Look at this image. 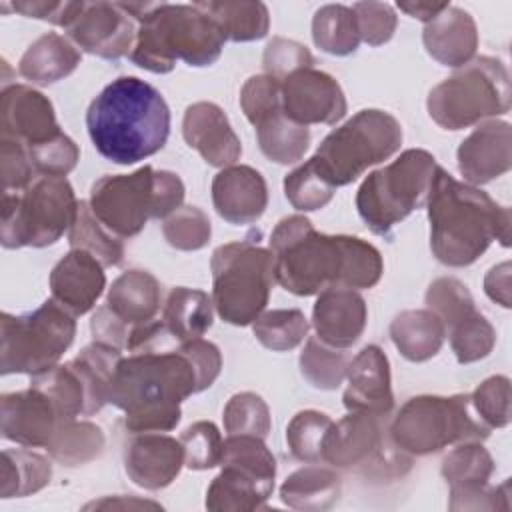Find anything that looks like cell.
Masks as SVG:
<instances>
[{
  "label": "cell",
  "mask_w": 512,
  "mask_h": 512,
  "mask_svg": "<svg viewBox=\"0 0 512 512\" xmlns=\"http://www.w3.org/2000/svg\"><path fill=\"white\" fill-rule=\"evenodd\" d=\"M274 280L296 296H314L330 286L374 288L384 272L380 250L358 236L324 234L302 214L282 218L270 248Z\"/></svg>",
  "instance_id": "6da1fadb"
},
{
  "label": "cell",
  "mask_w": 512,
  "mask_h": 512,
  "mask_svg": "<svg viewBox=\"0 0 512 512\" xmlns=\"http://www.w3.org/2000/svg\"><path fill=\"white\" fill-rule=\"evenodd\" d=\"M424 206L430 222V250L444 266L474 264L494 240L504 248L510 246V208L500 206L478 186L456 180L442 166L434 170Z\"/></svg>",
  "instance_id": "7a4b0ae2"
},
{
  "label": "cell",
  "mask_w": 512,
  "mask_h": 512,
  "mask_svg": "<svg viewBox=\"0 0 512 512\" xmlns=\"http://www.w3.org/2000/svg\"><path fill=\"white\" fill-rule=\"evenodd\" d=\"M198 394V378L190 358L176 346L128 352L118 362L110 400L124 412L132 434L170 432L182 418L180 404Z\"/></svg>",
  "instance_id": "3957f363"
},
{
  "label": "cell",
  "mask_w": 512,
  "mask_h": 512,
  "mask_svg": "<svg viewBox=\"0 0 512 512\" xmlns=\"http://www.w3.org/2000/svg\"><path fill=\"white\" fill-rule=\"evenodd\" d=\"M86 128L100 156L128 166L164 148L170 136V108L146 80L118 76L90 102Z\"/></svg>",
  "instance_id": "277c9868"
},
{
  "label": "cell",
  "mask_w": 512,
  "mask_h": 512,
  "mask_svg": "<svg viewBox=\"0 0 512 512\" xmlns=\"http://www.w3.org/2000/svg\"><path fill=\"white\" fill-rule=\"evenodd\" d=\"M224 42L218 24L196 4L148 2L130 60L154 74L172 72L176 60L200 68L220 58Z\"/></svg>",
  "instance_id": "5b68a950"
},
{
  "label": "cell",
  "mask_w": 512,
  "mask_h": 512,
  "mask_svg": "<svg viewBox=\"0 0 512 512\" xmlns=\"http://www.w3.org/2000/svg\"><path fill=\"white\" fill-rule=\"evenodd\" d=\"M184 182L176 172L142 166L130 174H106L90 188L94 216L118 238L140 234L150 218L164 220L184 202Z\"/></svg>",
  "instance_id": "8992f818"
},
{
  "label": "cell",
  "mask_w": 512,
  "mask_h": 512,
  "mask_svg": "<svg viewBox=\"0 0 512 512\" xmlns=\"http://www.w3.org/2000/svg\"><path fill=\"white\" fill-rule=\"evenodd\" d=\"M386 432L408 456H428L452 444L484 442L490 436L470 394L414 396L402 404Z\"/></svg>",
  "instance_id": "52a82bcc"
},
{
  "label": "cell",
  "mask_w": 512,
  "mask_h": 512,
  "mask_svg": "<svg viewBox=\"0 0 512 512\" xmlns=\"http://www.w3.org/2000/svg\"><path fill=\"white\" fill-rule=\"evenodd\" d=\"M510 74L502 60L474 56L452 76L436 84L426 108L444 130H464L510 110Z\"/></svg>",
  "instance_id": "ba28073f"
},
{
  "label": "cell",
  "mask_w": 512,
  "mask_h": 512,
  "mask_svg": "<svg viewBox=\"0 0 512 512\" xmlns=\"http://www.w3.org/2000/svg\"><path fill=\"white\" fill-rule=\"evenodd\" d=\"M212 304L232 326L252 324L270 300L274 280L272 252L248 238L218 246L210 258Z\"/></svg>",
  "instance_id": "9c48e42d"
},
{
  "label": "cell",
  "mask_w": 512,
  "mask_h": 512,
  "mask_svg": "<svg viewBox=\"0 0 512 512\" xmlns=\"http://www.w3.org/2000/svg\"><path fill=\"white\" fill-rule=\"evenodd\" d=\"M80 200L66 176H38L22 192H2L4 248H46L70 230Z\"/></svg>",
  "instance_id": "30bf717a"
},
{
  "label": "cell",
  "mask_w": 512,
  "mask_h": 512,
  "mask_svg": "<svg viewBox=\"0 0 512 512\" xmlns=\"http://www.w3.org/2000/svg\"><path fill=\"white\" fill-rule=\"evenodd\" d=\"M400 144V122L386 110L366 108L326 134L312 160L324 178L338 188L352 184L370 166L394 156Z\"/></svg>",
  "instance_id": "8fae6325"
},
{
  "label": "cell",
  "mask_w": 512,
  "mask_h": 512,
  "mask_svg": "<svg viewBox=\"0 0 512 512\" xmlns=\"http://www.w3.org/2000/svg\"><path fill=\"white\" fill-rule=\"evenodd\" d=\"M436 166L428 150L410 148L370 172L356 192V210L366 226L378 236H390L396 224L426 204Z\"/></svg>",
  "instance_id": "7c38bea8"
},
{
  "label": "cell",
  "mask_w": 512,
  "mask_h": 512,
  "mask_svg": "<svg viewBox=\"0 0 512 512\" xmlns=\"http://www.w3.org/2000/svg\"><path fill=\"white\" fill-rule=\"evenodd\" d=\"M76 316L54 298L26 314L0 316V374L36 376L58 364L76 336Z\"/></svg>",
  "instance_id": "4fadbf2b"
},
{
  "label": "cell",
  "mask_w": 512,
  "mask_h": 512,
  "mask_svg": "<svg viewBox=\"0 0 512 512\" xmlns=\"http://www.w3.org/2000/svg\"><path fill=\"white\" fill-rule=\"evenodd\" d=\"M382 418L370 412H348L334 422L324 444L322 462L380 480L404 476L412 464L410 456L384 434Z\"/></svg>",
  "instance_id": "5bb4252c"
},
{
  "label": "cell",
  "mask_w": 512,
  "mask_h": 512,
  "mask_svg": "<svg viewBox=\"0 0 512 512\" xmlns=\"http://www.w3.org/2000/svg\"><path fill=\"white\" fill-rule=\"evenodd\" d=\"M494 460L482 442H462L452 448L440 466L450 486L448 508L458 510H510V482L490 486Z\"/></svg>",
  "instance_id": "9a60e30c"
},
{
  "label": "cell",
  "mask_w": 512,
  "mask_h": 512,
  "mask_svg": "<svg viewBox=\"0 0 512 512\" xmlns=\"http://www.w3.org/2000/svg\"><path fill=\"white\" fill-rule=\"evenodd\" d=\"M282 112L300 126L336 124L346 116V96L342 86L328 72L302 68L280 82Z\"/></svg>",
  "instance_id": "2e32d148"
},
{
  "label": "cell",
  "mask_w": 512,
  "mask_h": 512,
  "mask_svg": "<svg viewBox=\"0 0 512 512\" xmlns=\"http://www.w3.org/2000/svg\"><path fill=\"white\" fill-rule=\"evenodd\" d=\"M66 32L84 52L116 62L130 56L138 22L124 10L122 2H86L82 14Z\"/></svg>",
  "instance_id": "e0dca14e"
},
{
  "label": "cell",
  "mask_w": 512,
  "mask_h": 512,
  "mask_svg": "<svg viewBox=\"0 0 512 512\" xmlns=\"http://www.w3.org/2000/svg\"><path fill=\"white\" fill-rule=\"evenodd\" d=\"M458 170L466 184L482 186L512 166V126L506 120L480 122L458 146Z\"/></svg>",
  "instance_id": "ac0fdd59"
},
{
  "label": "cell",
  "mask_w": 512,
  "mask_h": 512,
  "mask_svg": "<svg viewBox=\"0 0 512 512\" xmlns=\"http://www.w3.org/2000/svg\"><path fill=\"white\" fill-rule=\"evenodd\" d=\"M60 420L50 398L38 388L0 396V430L10 442L26 448H46Z\"/></svg>",
  "instance_id": "d6986e66"
},
{
  "label": "cell",
  "mask_w": 512,
  "mask_h": 512,
  "mask_svg": "<svg viewBox=\"0 0 512 512\" xmlns=\"http://www.w3.org/2000/svg\"><path fill=\"white\" fill-rule=\"evenodd\" d=\"M0 120L2 136L18 140L26 148L42 144L62 132L48 96L26 84H8L2 88Z\"/></svg>",
  "instance_id": "ffe728a7"
},
{
  "label": "cell",
  "mask_w": 512,
  "mask_h": 512,
  "mask_svg": "<svg viewBox=\"0 0 512 512\" xmlns=\"http://www.w3.org/2000/svg\"><path fill=\"white\" fill-rule=\"evenodd\" d=\"M184 466L180 440L162 432H140L124 448V470L144 490L170 486Z\"/></svg>",
  "instance_id": "44dd1931"
},
{
  "label": "cell",
  "mask_w": 512,
  "mask_h": 512,
  "mask_svg": "<svg viewBox=\"0 0 512 512\" xmlns=\"http://www.w3.org/2000/svg\"><path fill=\"white\" fill-rule=\"evenodd\" d=\"M342 404L348 412L386 416L394 406L390 362L376 344L364 346L348 364Z\"/></svg>",
  "instance_id": "7402d4cb"
},
{
  "label": "cell",
  "mask_w": 512,
  "mask_h": 512,
  "mask_svg": "<svg viewBox=\"0 0 512 512\" xmlns=\"http://www.w3.org/2000/svg\"><path fill=\"white\" fill-rule=\"evenodd\" d=\"M182 136L202 160L214 168L236 164L242 154L240 138L230 126L224 110L214 102H194L182 118Z\"/></svg>",
  "instance_id": "603a6c76"
},
{
  "label": "cell",
  "mask_w": 512,
  "mask_h": 512,
  "mask_svg": "<svg viewBox=\"0 0 512 512\" xmlns=\"http://www.w3.org/2000/svg\"><path fill=\"white\" fill-rule=\"evenodd\" d=\"M212 204L218 216L234 226L254 224L268 206L266 180L252 166H226L212 180Z\"/></svg>",
  "instance_id": "cb8c5ba5"
},
{
  "label": "cell",
  "mask_w": 512,
  "mask_h": 512,
  "mask_svg": "<svg viewBox=\"0 0 512 512\" xmlns=\"http://www.w3.org/2000/svg\"><path fill=\"white\" fill-rule=\"evenodd\" d=\"M366 320V300L352 288L330 286L318 294L312 308L316 338L338 350H346L358 342L366 328Z\"/></svg>",
  "instance_id": "d4e9b609"
},
{
  "label": "cell",
  "mask_w": 512,
  "mask_h": 512,
  "mask_svg": "<svg viewBox=\"0 0 512 512\" xmlns=\"http://www.w3.org/2000/svg\"><path fill=\"white\" fill-rule=\"evenodd\" d=\"M52 298L70 314L90 312L106 288L104 266L84 250H72L50 272Z\"/></svg>",
  "instance_id": "484cf974"
},
{
  "label": "cell",
  "mask_w": 512,
  "mask_h": 512,
  "mask_svg": "<svg viewBox=\"0 0 512 512\" xmlns=\"http://www.w3.org/2000/svg\"><path fill=\"white\" fill-rule=\"evenodd\" d=\"M422 42L426 52L442 66L460 68L476 56L478 28L470 12L448 6L434 20L424 24Z\"/></svg>",
  "instance_id": "4316f807"
},
{
  "label": "cell",
  "mask_w": 512,
  "mask_h": 512,
  "mask_svg": "<svg viewBox=\"0 0 512 512\" xmlns=\"http://www.w3.org/2000/svg\"><path fill=\"white\" fill-rule=\"evenodd\" d=\"M82 60L78 46L58 32L36 38L18 62V74L36 86H50L70 76Z\"/></svg>",
  "instance_id": "83f0119b"
},
{
  "label": "cell",
  "mask_w": 512,
  "mask_h": 512,
  "mask_svg": "<svg viewBox=\"0 0 512 512\" xmlns=\"http://www.w3.org/2000/svg\"><path fill=\"white\" fill-rule=\"evenodd\" d=\"M160 282L148 270L122 272L106 294V306L130 328L148 324L160 310Z\"/></svg>",
  "instance_id": "f1b7e54d"
},
{
  "label": "cell",
  "mask_w": 512,
  "mask_h": 512,
  "mask_svg": "<svg viewBox=\"0 0 512 512\" xmlns=\"http://www.w3.org/2000/svg\"><path fill=\"white\" fill-rule=\"evenodd\" d=\"M122 356V350L94 340L68 362L84 386L82 416H90L108 404L112 380Z\"/></svg>",
  "instance_id": "f546056e"
},
{
  "label": "cell",
  "mask_w": 512,
  "mask_h": 512,
  "mask_svg": "<svg viewBox=\"0 0 512 512\" xmlns=\"http://www.w3.org/2000/svg\"><path fill=\"white\" fill-rule=\"evenodd\" d=\"M342 492V480L336 470L308 464L294 470L280 486V500L304 512H322L332 508Z\"/></svg>",
  "instance_id": "4dcf8cb0"
},
{
  "label": "cell",
  "mask_w": 512,
  "mask_h": 512,
  "mask_svg": "<svg viewBox=\"0 0 512 512\" xmlns=\"http://www.w3.org/2000/svg\"><path fill=\"white\" fill-rule=\"evenodd\" d=\"M390 338L396 350L410 362L434 358L446 338L444 324L428 308L404 310L390 322Z\"/></svg>",
  "instance_id": "1f68e13d"
},
{
  "label": "cell",
  "mask_w": 512,
  "mask_h": 512,
  "mask_svg": "<svg viewBox=\"0 0 512 512\" xmlns=\"http://www.w3.org/2000/svg\"><path fill=\"white\" fill-rule=\"evenodd\" d=\"M274 488L260 482L252 474L222 464L220 474L210 482L206 490L204 506L212 512H252L264 508Z\"/></svg>",
  "instance_id": "d6a6232c"
},
{
  "label": "cell",
  "mask_w": 512,
  "mask_h": 512,
  "mask_svg": "<svg viewBox=\"0 0 512 512\" xmlns=\"http://www.w3.org/2000/svg\"><path fill=\"white\" fill-rule=\"evenodd\" d=\"M160 320L176 342L202 338L214 322L212 296L204 290L176 286L166 296Z\"/></svg>",
  "instance_id": "836d02e7"
},
{
  "label": "cell",
  "mask_w": 512,
  "mask_h": 512,
  "mask_svg": "<svg viewBox=\"0 0 512 512\" xmlns=\"http://www.w3.org/2000/svg\"><path fill=\"white\" fill-rule=\"evenodd\" d=\"M222 30L230 42L260 40L270 30V14L264 2L246 0H208L194 2Z\"/></svg>",
  "instance_id": "e575fe53"
},
{
  "label": "cell",
  "mask_w": 512,
  "mask_h": 512,
  "mask_svg": "<svg viewBox=\"0 0 512 512\" xmlns=\"http://www.w3.org/2000/svg\"><path fill=\"white\" fill-rule=\"evenodd\" d=\"M52 478V464L46 456L24 448L2 450L0 496L22 498L40 492Z\"/></svg>",
  "instance_id": "d590c367"
},
{
  "label": "cell",
  "mask_w": 512,
  "mask_h": 512,
  "mask_svg": "<svg viewBox=\"0 0 512 512\" xmlns=\"http://www.w3.org/2000/svg\"><path fill=\"white\" fill-rule=\"evenodd\" d=\"M106 438L100 426L90 420H66L60 422L52 440L48 442V454L62 466H84L96 460L104 450Z\"/></svg>",
  "instance_id": "8d00e7d4"
},
{
  "label": "cell",
  "mask_w": 512,
  "mask_h": 512,
  "mask_svg": "<svg viewBox=\"0 0 512 512\" xmlns=\"http://www.w3.org/2000/svg\"><path fill=\"white\" fill-rule=\"evenodd\" d=\"M254 128L260 152L276 164H296L310 146V130L288 120L282 110L270 114Z\"/></svg>",
  "instance_id": "74e56055"
},
{
  "label": "cell",
  "mask_w": 512,
  "mask_h": 512,
  "mask_svg": "<svg viewBox=\"0 0 512 512\" xmlns=\"http://www.w3.org/2000/svg\"><path fill=\"white\" fill-rule=\"evenodd\" d=\"M68 242L72 250H84L92 254L104 268L118 266L124 260V244L114 232H110L92 212L86 200H80L76 218L68 230Z\"/></svg>",
  "instance_id": "f35d334b"
},
{
  "label": "cell",
  "mask_w": 512,
  "mask_h": 512,
  "mask_svg": "<svg viewBox=\"0 0 512 512\" xmlns=\"http://www.w3.org/2000/svg\"><path fill=\"white\" fill-rule=\"evenodd\" d=\"M312 40L326 54H354L362 40L352 8L346 4L320 6L312 18Z\"/></svg>",
  "instance_id": "ab89813d"
},
{
  "label": "cell",
  "mask_w": 512,
  "mask_h": 512,
  "mask_svg": "<svg viewBox=\"0 0 512 512\" xmlns=\"http://www.w3.org/2000/svg\"><path fill=\"white\" fill-rule=\"evenodd\" d=\"M310 330V322L298 308L264 310L254 322L256 340L272 352H288L300 346Z\"/></svg>",
  "instance_id": "60d3db41"
},
{
  "label": "cell",
  "mask_w": 512,
  "mask_h": 512,
  "mask_svg": "<svg viewBox=\"0 0 512 512\" xmlns=\"http://www.w3.org/2000/svg\"><path fill=\"white\" fill-rule=\"evenodd\" d=\"M30 386L50 398L60 422L74 420L84 414V386L68 362L30 376Z\"/></svg>",
  "instance_id": "b9f144b4"
},
{
  "label": "cell",
  "mask_w": 512,
  "mask_h": 512,
  "mask_svg": "<svg viewBox=\"0 0 512 512\" xmlns=\"http://www.w3.org/2000/svg\"><path fill=\"white\" fill-rule=\"evenodd\" d=\"M298 362L308 384L318 390H336L346 380L350 358L344 350L332 348L312 336L306 340Z\"/></svg>",
  "instance_id": "7bdbcfd3"
},
{
  "label": "cell",
  "mask_w": 512,
  "mask_h": 512,
  "mask_svg": "<svg viewBox=\"0 0 512 512\" xmlns=\"http://www.w3.org/2000/svg\"><path fill=\"white\" fill-rule=\"evenodd\" d=\"M334 420L320 410H300L286 426V444L290 454L306 464H318L324 456V444Z\"/></svg>",
  "instance_id": "ee69618b"
},
{
  "label": "cell",
  "mask_w": 512,
  "mask_h": 512,
  "mask_svg": "<svg viewBox=\"0 0 512 512\" xmlns=\"http://www.w3.org/2000/svg\"><path fill=\"white\" fill-rule=\"evenodd\" d=\"M222 464L236 466L274 488L276 458L272 450L266 446L264 438L250 434H228L224 440L220 466Z\"/></svg>",
  "instance_id": "f6af8a7d"
},
{
  "label": "cell",
  "mask_w": 512,
  "mask_h": 512,
  "mask_svg": "<svg viewBox=\"0 0 512 512\" xmlns=\"http://www.w3.org/2000/svg\"><path fill=\"white\" fill-rule=\"evenodd\" d=\"M334 192L336 188L324 178L312 158L284 176V194L288 202L300 212H314L324 208L332 200Z\"/></svg>",
  "instance_id": "bcb514c9"
},
{
  "label": "cell",
  "mask_w": 512,
  "mask_h": 512,
  "mask_svg": "<svg viewBox=\"0 0 512 512\" xmlns=\"http://www.w3.org/2000/svg\"><path fill=\"white\" fill-rule=\"evenodd\" d=\"M446 334L450 336L452 352L460 364H472L486 358L496 344L494 326L478 310H472L458 320Z\"/></svg>",
  "instance_id": "7dc6e473"
},
{
  "label": "cell",
  "mask_w": 512,
  "mask_h": 512,
  "mask_svg": "<svg viewBox=\"0 0 512 512\" xmlns=\"http://www.w3.org/2000/svg\"><path fill=\"white\" fill-rule=\"evenodd\" d=\"M426 308L438 316V320L444 324V330L448 332L458 320L468 316L474 306V298L464 282H460L454 276H440L436 278L424 296Z\"/></svg>",
  "instance_id": "c3c4849f"
},
{
  "label": "cell",
  "mask_w": 512,
  "mask_h": 512,
  "mask_svg": "<svg viewBox=\"0 0 512 512\" xmlns=\"http://www.w3.org/2000/svg\"><path fill=\"white\" fill-rule=\"evenodd\" d=\"M222 422L226 434H250L264 438L270 434V408L256 392H238L224 406Z\"/></svg>",
  "instance_id": "681fc988"
},
{
  "label": "cell",
  "mask_w": 512,
  "mask_h": 512,
  "mask_svg": "<svg viewBox=\"0 0 512 512\" xmlns=\"http://www.w3.org/2000/svg\"><path fill=\"white\" fill-rule=\"evenodd\" d=\"M166 242L182 252L202 250L212 236L210 218L198 206H180L162 222Z\"/></svg>",
  "instance_id": "f907efd6"
},
{
  "label": "cell",
  "mask_w": 512,
  "mask_h": 512,
  "mask_svg": "<svg viewBox=\"0 0 512 512\" xmlns=\"http://www.w3.org/2000/svg\"><path fill=\"white\" fill-rule=\"evenodd\" d=\"M184 448V466L190 470H210L220 466L224 440L218 426L210 420H198L180 434Z\"/></svg>",
  "instance_id": "816d5d0a"
},
{
  "label": "cell",
  "mask_w": 512,
  "mask_h": 512,
  "mask_svg": "<svg viewBox=\"0 0 512 512\" xmlns=\"http://www.w3.org/2000/svg\"><path fill=\"white\" fill-rule=\"evenodd\" d=\"M472 406L480 420L492 428H506L510 424V378L496 374L482 380L470 394Z\"/></svg>",
  "instance_id": "f5cc1de1"
},
{
  "label": "cell",
  "mask_w": 512,
  "mask_h": 512,
  "mask_svg": "<svg viewBox=\"0 0 512 512\" xmlns=\"http://www.w3.org/2000/svg\"><path fill=\"white\" fill-rule=\"evenodd\" d=\"M26 150L36 174L40 176H66L80 160L78 144L64 132Z\"/></svg>",
  "instance_id": "db71d44e"
},
{
  "label": "cell",
  "mask_w": 512,
  "mask_h": 512,
  "mask_svg": "<svg viewBox=\"0 0 512 512\" xmlns=\"http://www.w3.org/2000/svg\"><path fill=\"white\" fill-rule=\"evenodd\" d=\"M280 82L268 74L250 76L240 90V108L252 126L282 110Z\"/></svg>",
  "instance_id": "11a10c76"
},
{
  "label": "cell",
  "mask_w": 512,
  "mask_h": 512,
  "mask_svg": "<svg viewBox=\"0 0 512 512\" xmlns=\"http://www.w3.org/2000/svg\"><path fill=\"white\" fill-rule=\"evenodd\" d=\"M312 66H314V56L310 54V50L304 44L282 38V36H274L266 44L262 54L264 74L276 78L278 82H282L296 70L312 68Z\"/></svg>",
  "instance_id": "9f6ffc18"
},
{
  "label": "cell",
  "mask_w": 512,
  "mask_h": 512,
  "mask_svg": "<svg viewBox=\"0 0 512 512\" xmlns=\"http://www.w3.org/2000/svg\"><path fill=\"white\" fill-rule=\"evenodd\" d=\"M350 8L356 16L360 40L366 42L368 46H382L394 36L398 18L390 4H386V2H356Z\"/></svg>",
  "instance_id": "6f0895ef"
},
{
  "label": "cell",
  "mask_w": 512,
  "mask_h": 512,
  "mask_svg": "<svg viewBox=\"0 0 512 512\" xmlns=\"http://www.w3.org/2000/svg\"><path fill=\"white\" fill-rule=\"evenodd\" d=\"M26 146L10 136H0V176L2 192H22L36 178Z\"/></svg>",
  "instance_id": "680465c9"
},
{
  "label": "cell",
  "mask_w": 512,
  "mask_h": 512,
  "mask_svg": "<svg viewBox=\"0 0 512 512\" xmlns=\"http://www.w3.org/2000/svg\"><path fill=\"white\" fill-rule=\"evenodd\" d=\"M180 350L190 358L194 370H196V378H198V392L210 388L220 370H222V354L220 348L204 338H192V340H184L178 342Z\"/></svg>",
  "instance_id": "91938a15"
},
{
  "label": "cell",
  "mask_w": 512,
  "mask_h": 512,
  "mask_svg": "<svg viewBox=\"0 0 512 512\" xmlns=\"http://www.w3.org/2000/svg\"><path fill=\"white\" fill-rule=\"evenodd\" d=\"M86 2H46V0H22L14 2L12 10L20 12L26 18L46 20L54 26L70 28L74 20L82 14Z\"/></svg>",
  "instance_id": "94428289"
},
{
  "label": "cell",
  "mask_w": 512,
  "mask_h": 512,
  "mask_svg": "<svg viewBox=\"0 0 512 512\" xmlns=\"http://www.w3.org/2000/svg\"><path fill=\"white\" fill-rule=\"evenodd\" d=\"M90 330L96 342L114 346L118 350H126L128 336L132 332L130 326H126L106 304L96 308L92 320H90Z\"/></svg>",
  "instance_id": "6125c7cd"
},
{
  "label": "cell",
  "mask_w": 512,
  "mask_h": 512,
  "mask_svg": "<svg viewBox=\"0 0 512 512\" xmlns=\"http://www.w3.org/2000/svg\"><path fill=\"white\" fill-rule=\"evenodd\" d=\"M510 272L512 266L510 262H500L496 266H492L486 276H484V292L486 296L500 304L502 308H510L512 306V296H510Z\"/></svg>",
  "instance_id": "be15d7a7"
},
{
  "label": "cell",
  "mask_w": 512,
  "mask_h": 512,
  "mask_svg": "<svg viewBox=\"0 0 512 512\" xmlns=\"http://www.w3.org/2000/svg\"><path fill=\"white\" fill-rule=\"evenodd\" d=\"M448 6H450L448 2L436 4V2H420V0H414V2H398V4H396L398 10L406 12L408 16H412V18L424 22V24H428L430 20H434V18H436L440 12H444Z\"/></svg>",
  "instance_id": "e7e4bbea"
},
{
  "label": "cell",
  "mask_w": 512,
  "mask_h": 512,
  "mask_svg": "<svg viewBox=\"0 0 512 512\" xmlns=\"http://www.w3.org/2000/svg\"><path fill=\"white\" fill-rule=\"evenodd\" d=\"M86 510H90V508H122V510H130V508H162L158 502H152V500H142V498H138V496H106V498H102V500H94V502H90V504H86L84 506Z\"/></svg>",
  "instance_id": "03108f58"
}]
</instances>
